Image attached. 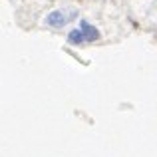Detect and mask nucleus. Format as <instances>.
<instances>
[{
	"label": "nucleus",
	"mask_w": 157,
	"mask_h": 157,
	"mask_svg": "<svg viewBox=\"0 0 157 157\" xmlns=\"http://www.w3.org/2000/svg\"><path fill=\"white\" fill-rule=\"evenodd\" d=\"M68 20L70 18H66V12L64 10H54V12H50V14L46 16V24H48V26H52V28H62Z\"/></svg>",
	"instance_id": "nucleus-1"
},
{
	"label": "nucleus",
	"mask_w": 157,
	"mask_h": 157,
	"mask_svg": "<svg viewBox=\"0 0 157 157\" xmlns=\"http://www.w3.org/2000/svg\"><path fill=\"white\" fill-rule=\"evenodd\" d=\"M80 28H82V32H84V38L88 40V42H96V40L100 38V30H98L96 26H90L88 20H82V22H80Z\"/></svg>",
	"instance_id": "nucleus-2"
},
{
	"label": "nucleus",
	"mask_w": 157,
	"mask_h": 157,
	"mask_svg": "<svg viewBox=\"0 0 157 157\" xmlns=\"http://www.w3.org/2000/svg\"><path fill=\"white\" fill-rule=\"evenodd\" d=\"M84 32H82V28H80V30H72V32H70V34H68V42L70 44H82V42H84Z\"/></svg>",
	"instance_id": "nucleus-3"
}]
</instances>
